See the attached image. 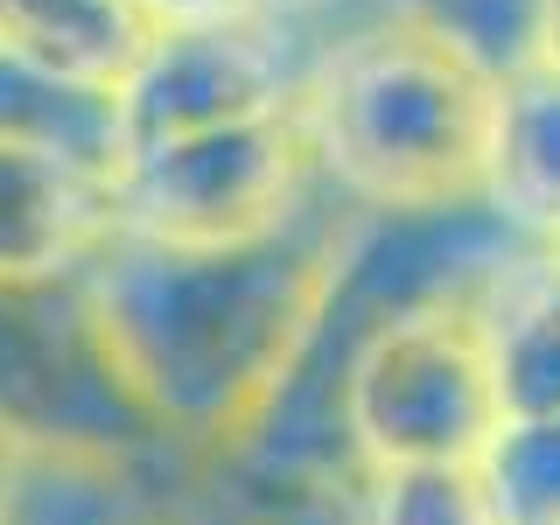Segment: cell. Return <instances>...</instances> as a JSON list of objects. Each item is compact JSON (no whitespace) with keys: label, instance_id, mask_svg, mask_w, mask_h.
<instances>
[{"label":"cell","instance_id":"7","mask_svg":"<svg viewBox=\"0 0 560 525\" xmlns=\"http://www.w3.org/2000/svg\"><path fill=\"white\" fill-rule=\"evenodd\" d=\"M175 512L189 525H364V469L343 448L245 442L183 463Z\"/></svg>","mask_w":560,"mask_h":525},{"label":"cell","instance_id":"17","mask_svg":"<svg viewBox=\"0 0 560 525\" xmlns=\"http://www.w3.org/2000/svg\"><path fill=\"white\" fill-rule=\"evenodd\" d=\"M8 463H14V442L0 434V490H8Z\"/></svg>","mask_w":560,"mask_h":525},{"label":"cell","instance_id":"6","mask_svg":"<svg viewBox=\"0 0 560 525\" xmlns=\"http://www.w3.org/2000/svg\"><path fill=\"white\" fill-rule=\"evenodd\" d=\"M113 238V168L63 140L0 133V280H78Z\"/></svg>","mask_w":560,"mask_h":525},{"label":"cell","instance_id":"4","mask_svg":"<svg viewBox=\"0 0 560 525\" xmlns=\"http://www.w3.org/2000/svg\"><path fill=\"white\" fill-rule=\"evenodd\" d=\"M0 434L14 448L168 455L119 385L78 280H43V288L0 280Z\"/></svg>","mask_w":560,"mask_h":525},{"label":"cell","instance_id":"3","mask_svg":"<svg viewBox=\"0 0 560 525\" xmlns=\"http://www.w3.org/2000/svg\"><path fill=\"white\" fill-rule=\"evenodd\" d=\"M323 197L302 105L113 154V232L148 245H245Z\"/></svg>","mask_w":560,"mask_h":525},{"label":"cell","instance_id":"8","mask_svg":"<svg viewBox=\"0 0 560 525\" xmlns=\"http://www.w3.org/2000/svg\"><path fill=\"white\" fill-rule=\"evenodd\" d=\"M154 35L162 22L148 0H0V57L105 105L140 70Z\"/></svg>","mask_w":560,"mask_h":525},{"label":"cell","instance_id":"1","mask_svg":"<svg viewBox=\"0 0 560 525\" xmlns=\"http://www.w3.org/2000/svg\"><path fill=\"white\" fill-rule=\"evenodd\" d=\"M364 218L315 197L294 224L245 245L105 238L78 273L113 372L168 455L210 463L288 407L329 337Z\"/></svg>","mask_w":560,"mask_h":525},{"label":"cell","instance_id":"19","mask_svg":"<svg viewBox=\"0 0 560 525\" xmlns=\"http://www.w3.org/2000/svg\"><path fill=\"white\" fill-rule=\"evenodd\" d=\"M547 253H553V259H560V238H553V245H547Z\"/></svg>","mask_w":560,"mask_h":525},{"label":"cell","instance_id":"2","mask_svg":"<svg viewBox=\"0 0 560 525\" xmlns=\"http://www.w3.org/2000/svg\"><path fill=\"white\" fill-rule=\"evenodd\" d=\"M504 63L413 0H358L315 28L302 127L323 189L364 224L483 210Z\"/></svg>","mask_w":560,"mask_h":525},{"label":"cell","instance_id":"15","mask_svg":"<svg viewBox=\"0 0 560 525\" xmlns=\"http://www.w3.org/2000/svg\"><path fill=\"white\" fill-rule=\"evenodd\" d=\"M154 8V22H218V14H245V8H259V0H148Z\"/></svg>","mask_w":560,"mask_h":525},{"label":"cell","instance_id":"16","mask_svg":"<svg viewBox=\"0 0 560 525\" xmlns=\"http://www.w3.org/2000/svg\"><path fill=\"white\" fill-rule=\"evenodd\" d=\"M259 8L288 14V22H302V28H323V22H337V14H350L358 0H259Z\"/></svg>","mask_w":560,"mask_h":525},{"label":"cell","instance_id":"10","mask_svg":"<svg viewBox=\"0 0 560 525\" xmlns=\"http://www.w3.org/2000/svg\"><path fill=\"white\" fill-rule=\"evenodd\" d=\"M483 323H490L504 420H553L560 413V259L547 245H525L490 273Z\"/></svg>","mask_w":560,"mask_h":525},{"label":"cell","instance_id":"13","mask_svg":"<svg viewBox=\"0 0 560 525\" xmlns=\"http://www.w3.org/2000/svg\"><path fill=\"white\" fill-rule=\"evenodd\" d=\"M413 8L442 14L448 28H463L477 49H490L498 63H512L525 49V28H533V0H413Z\"/></svg>","mask_w":560,"mask_h":525},{"label":"cell","instance_id":"18","mask_svg":"<svg viewBox=\"0 0 560 525\" xmlns=\"http://www.w3.org/2000/svg\"><path fill=\"white\" fill-rule=\"evenodd\" d=\"M148 525H189V518H183V512H175V504H162V512H154Z\"/></svg>","mask_w":560,"mask_h":525},{"label":"cell","instance_id":"11","mask_svg":"<svg viewBox=\"0 0 560 525\" xmlns=\"http://www.w3.org/2000/svg\"><path fill=\"white\" fill-rule=\"evenodd\" d=\"M364 525H504L483 463L364 469Z\"/></svg>","mask_w":560,"mask_h":525},{"label":"cell","instance_id":"9","mask_svg":"<svg viewBox=\"0 0 560 525\" xmlns=\"http://www.w3.org/2000/svg\"><path fill=\"white\" fill-rule=\"evenodd\" d=\"M483 210L525 245L560 238V70L539 57L504 63Z\"/></svg>","mask_w":560,"mask_h":525},{"label":"cell","instance_id":"14","mask_svg":"<svg viewBox=\"0 0 560 525\" xmlns=\"http://www.w3.org/2000/svg\"><path fill=\"white\" fill-rule=\"evenodd\" d=\"M518 57H539V63L560 70V0H533V28H525Z\"/></svg>","mask_w":560,"mask_h":525},{"label":"cell","instance_id":"5","mask_svg":"<svg viewBox=\"0 0 560 525\" xmlns=\"http://www.w3.org/2000/svg\"><path fill=\"white\" fill-rule=\"evenodd\" d=\"M308 57L315 28L273 8L218 14V22H168L113 98V154L288 113V105H302Z\"/></svg>","mask_w":560,"mask_h":525},{"label":"cell","instance_id":"12","mask_svg":"<svg viewBox=\"0 0 560 525\" xmlns=\"http://www.w3.org/2000/svg\"><path fill=\"white\" fill-rule=\"evenodd\" d=\"M504 525H560V413L553 420H504L483 455Z\"/></svg>","mask_w":560,"mask_h":525}]
</instances>
